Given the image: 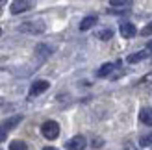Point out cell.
Listing matches in <instances>:
<instances>
[{"instance_id": "1", "label": "cell", "mask_w": 152, "mask_h": 150, "mask_svg": "<svg viewBox=\"0 0 152 150\" xmlns=\"http://www.w3.org/2000/svg\"><path fill=\"white\" fill-rule=\"evenodd\" d=\"M41 133L48 141H54L58 135H59V124L56 121H47L43 126H41Z\"/></svg>"}, {"instance_id": "2", "label": "cell", "mask_w": 152, "mask_h": 150, "mask_svg": "<svg viewBox=\"0 0 152 150\" xmlns=\"http://www.w3.org/2000/svg\"><path fill=\"white\" fill-rule=\"evenodd\" d=\"M34 7V2H30V0H15V2H11V13L13 15H19V13H24L28 9H32Z\"/></svg>"}, {"instance_id": "3", "label": "cell", "mask_w": 152, "mask_h": 150, "mask_svg": "<svg viewBox=\"0 0 152 150\" xmlns=\"http://www.w3.org/2000/svg\"><path fill=\"white\" fill-rule=\"evenodd\" d=\"M87 146V141H86V137L83 135H74L72 139H69L65 143V148L67 150H83Z\"/></svg>"}, {"instance_id": "4", "label": "cell", "mask_w": 152, "mask_h": 150, "mask_svg": "<svg viewBox=\"0 0 152 150\" xmlns=\"http://www.w3.org/2000/svg\"><path fill=\"white\" fill-rule=\"evenodd\" d=\"M20 32L41 33V32H45V24H43V22H24V24L20 26Z\"/></svg>"}, {"instance_id": "5", "label": "cell", "mask_w": 152, "mask_h": 150, "mask_svg": "<svg viewBox=\"0 0 152 150\" xmlns=\"http://www.w3.org/2000/svg\"><path fill=\"white\" fill-rule=\"evenodd\" d=\"M48 82L47 80H39V82H35V84H32V87H30V96H37V95H41L45 93L48 89Z\"/></svg>"}, {"instance_id": "6", "label": "cell", "mask_w": 152, "mask_h": 150, "mask_svg": "<svg viewBox=\"0 0 152 150\" xmlns=\"http://www.w3.org/2000/svg\"><path fill=\"white\" fill-rule=\"evenodd\" d=\"M135 33H137V30H135V26L132 22H123V24H121V35H123L124 39H130Z\"/></svg>"}, {"instance_id": "7", "label": "cell", "mask_w": 152, "mask_h": 150, "mask_svg": "<svg viewBox=\"0 0 152 150\" xmlns=\"http://www.w3.org/2000/svg\"><path fill=\"white\" fill-rule=\"evenodd\" d=\"M139 119H141L143 124L152 126V109H150V108H143L141 113H139Z\"/></svg>"}, {"instance_id": "8", "label": "cell", "mask_w": 152, "mask_h": 150, "mask_svg": "<svg viewBox=\"0 0 152 150\" xmlns=\"http://www.w3.org/2000/svg\"><path fill=\"white\" fill-rule=\"evenodd\" d=\"M132 2H121V0H111L110 2V7H111V11H124L126 7H130Z\"/></svg>"}, {"instance_id": "9", "label": "cell", "mask_w": 152, "mask_h": 150, "mask_svg": "<svg viewBox=\"0 0 152 150\" xmlns=\"http://www.w3.org/2000/svg\"><path fill=\"white\" fill-rule=\"evenodd\" d=\"M20 121H22V117H20V115H17V117H11V119H7V121L2 124V128H4L6 132H10V130H13V128H15V126H17Z\"/></svg>"}, {"instance_id": "10", "label": "cell", "mask_w": 152, "mask_h": 150, "mask_svg": "<svg viewBox=\"0 0 152 150\" xmlns=\"http://www.w3.org/2000/svg\"><path fill=\"white\" fill-rule=\"evenodd\" d=\"M148 56V50H141V52H135V54L128 56V63H137L141 61V59H145Z\"/></svg>"}, {"instance_id": "11", "label": "cell", "mask_w": 152, "mask_h": 150, "mask_svg": "<svg viewBox=\"0 0 152 150\" xmlns=\"http://www.w3.org/2000/svg\"><path fill=\"white\" fill-rule=\"evenodd\" d=\"M111 71H113V63H104L100 69L96 71V76H98V78H104V76H108Z\"/></svg>"}, {"instance_id": "12", "label": "cell", "mask_w": 152, "mask_h": 150, "mask_svg": "<svg viewBox=\"0 0 152 150\" xmlns=\"http://www.w3.org/2000/svg\"><path fill=\"white\" fill-rule=\"evenodd\" d=\"M93 24H96V17H86L80 22V30H82V32H86V30H89Z\"/></svg>"}, {"instance_id": "13", "label": "cell", "mask_w": 152, "mask_h": 150, "mask_svg": "<svg viewBox=\"0 0 152 150\" xmlns=\"http://www.w3.org/2000/svg\"><path fill=\"white\" fill-rule=\"evenodd\" d=\"M26 143L24 141H11L10 143V150H26Z\"/></svg>"}, {"instance_id": "14", "label": "cell", "mask_w": 152, "mask_h": 150, "mask_svg": "<svg viewBox=\"0 0 152 150\" xmlns=\"http://www.w3.org/2000/svg\"><path fill=\"white\" fill-rule=\"evenodd\" d=\"M152 145V132L147 133V135H141L139 139V146H150Z\"/></svg>"}, {"instance_id": "15", "label": "cell", "mask_w": 152, "mask_h": 150, "mask_svg": "<svg viewBox=\"0 0 152 150\" xmlns=\"http://www.w3.org/2000/svg\"><path fill=\"white\" fill-rule=\"evenodd\" d=\"M113 37V32L111 30H102V32H98V39H102V41H108Z\"/></svg>"}, {"instance_id": "16", "label": "cell", "mask_w": 152, "mask_h": 150, "mask_svg": "<svg viewBox=\"0 0 152 150\" xmlns=\"http://www.w3.org/2000/svg\"><path fill=\"white\" fill-rule=\"evenodd\" d=\"M141 33H143V35H152V22H150V24H147L145 28L141 30Z\"/></svg>"}, {"instance_id": "17", "label": "cell", "mask_w": 152, "mask_h": 150, "mask_svg": "<svg viewBox=\"0 0 152 150\" xmlns=\"http://www.w3.org/2000/svg\"><path fill=\"white\" fill-rule=\"evenodd\" d=\"M6 137H7V132L2 128V126H0V143H2V141H6Z\"/></svg>"}, {"instance_id": "18", "label": "cell", "mask_w": 152, "mask_h": 150, "mask_svg": "<svg viewBox=\"0 0 152 150\" xmlns=\"http://www.w3.org/2000/svg\"><path fill=\"white\" fill-rule=\"evenodd\" d=\"M93 146H96V148H98V146H102V139H96L95 143H93Z\"/></svg>"}, {"instance_id": "19", "label": "cell", "mask_w": 152, "mask_h": 150, "mask_svg": "<svg viewBox=\"0 0 152 150\" xmlns=\"http://www.w3.org/2000/svg\"><path fill=\"white\" fill-rule=\"evenodd\" d=\"M150 80H152V72L148 74V76H145V78H143V82H150Z\"/></svg>"}, {"instance_id": "20", "label": "cell", "mask_w": 152, "mask_h": 150, "mask_svg": "<svg viewBox=\"0 0 152 150\" xmlns=\"http://www.w3.org/2000/svg\"><path fill=\"white\" fill-rule=\"evenodd\" d=\"M43 150H58V148H54V146H47V148H43Z\"/></svg>"}, {"instance_id": "21", "label": "cell", "mask_w": 152, "mask_h": 150, "mask_svg": "<svg viewBox=\"0 0 152 150\" xmlns=\"http://www.w3.org/2000/svg\"><path fill=\"white\" fill-rule=\"evenodd\" d=\"M0 150H2V148H0Z\"/></svg>"}]
</instances>
